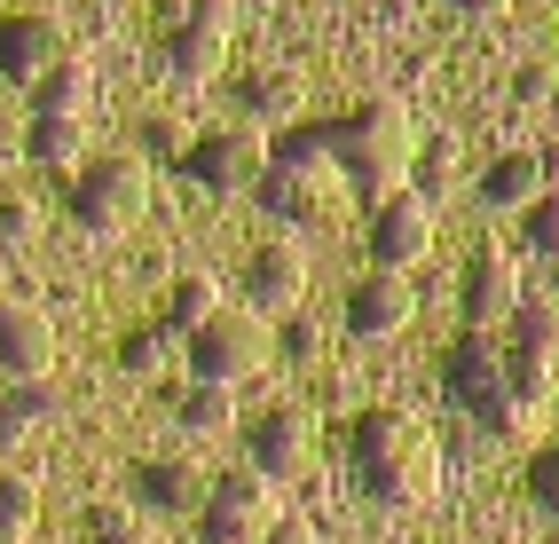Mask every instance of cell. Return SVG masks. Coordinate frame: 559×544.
I'll use <instances>...</instances> for the list:
<instances>
[{
  "instance_id": "6da1fadb",
  "label": "cell",
  "mask_w": 559,
  "mask_h": 544,
  "mask_svg": "<svg viewBox=\"0 0 559 544\" xmlns=\"http://www.w3.org/2000/svg\"><path fill=\"white\" fill-rule=\"evenodd\" d=\"M347 458H355V482L379 505H394V513L441 497V442L402 411H362L347 434Z\"/></svg>"
},
{
  "instance_id": "7a4b0ae2",
  "label": "cell",
  "mask_w": 559,
  "mask_h": 544,
  "mask_svg": "<svg viewBox=\"0 0 559 544\" xmlns=\"http://www.w3.org/2000/svg\"><path fill=\"white\" fill-rule=\"evenodd\" d=\"M252 198L284 229H331V222H340V213H347V174H340V158H331L323 127L284 134L276 151H269V166H260Z\"/></svg>"
},
{
  "instance_id": "3957f363",
  "label": "cell",
  "mask_w": 559,
  "mask_h": 544,
  "mask_svg": "<svg viewBox=\"0 0 559 544\" xmlns=\"http://www.w3.org/2000/svg\"><path fill=\"white\" fill-rule=\"evenodd\" d=\"M323 142H331V158H340L347 190H362L370 205H379V198H394L402 181H409L418 127H409V111H402L394 95H362L347 119H331V127H323Z\"/></svg>"
},
{
  "instance_id": "277c9868",
  "label": "cell",
  "mask_w": 559,
  "mask_h": 544,
  "mask_svg": "<svg viewBox=\"0 0 559 544\" xmlns=\"http://www.w3.org/2000/svg\"><path fill=\"white\" fill-rule=\"evenodd\" d=\"M181 347H190V379H205V387H245L252 371H269V347H276V340H269V316H260V308H229V300H221Z\"/></svg>"
},
{
  "instance_id": "5b68a950",
  "label": "cell",
  "mask_w": 559,
  "mask_h": 544,
  "mask_svg": "<svg viewBox=\"0 0 559 544\" xmlns=\"http://www.w3.org/2000/svg\"><path fill=\"white\" fill-rule=\"evenodd\" d=\"M63 205H71V222L95 229V237H119L134 229L142 213H151V174H142V158H95L63 181Z\"/></svg>"
},
{
  "instance_id": "8992f818",
  "label": "cell",
  "mask_w": 559,
  "mask_h": 544,
  "mask_svg": "<svg viewBox=\"0 0 559 544\" xmlns=\"http://www.w3.org/2000/svg\"><path fill=\"white\" fill-rule=\"evenodd\" d=\"M450 387H457V403L489 426V434H528V394L512 387V371H504V355L489 347V332H473L457 355H450Z\"/></svg>"
},
{
  "instance_id": "52a82bcc",
  "label": "cell",
  "mask_w": 559,
  "mask_h": 544,
  "mask_svg": "<svg viewBox=\"0 0 559 544\" xmlns=\"http://www.w3.org/2000/svg\"><path fill=\"white\" fill-rule=\"evenodd\" d=\"M260 166H269V134H260L252 119H237V127H213V134H198L190 151H181V181H198V190H213V198L252 190V181H260Z\"/></svg>"
},
{
  "instance_id": "ba28073f",
  "label": "cell",
  "mask_w": 559,
  "mask_h": 544,
  "mask_svg": "<svg viewBox=\"0 0 559 544\" xmlns=\"http://www.w3.org/2000/svg\"><path fill=\"white\" fill-rule=\"evenodd\" d=\"M276 482H260L252 465L245 474H221L213 489H205V505H198V529H205V544H260V529L276 521V497H269Z\"/></svg>"
},
{
  "instance_id": "9c48e42d",
  "label": "cell",
  "mask_w": 559,
  "mask_h": 544,
  "mask_svg": "<svg viewBox=\"0 0 559 544\" xmlns=\"http://www.w3.org/2000/svg\"><path fill=\"white\" fill-rule=\"evenodd\" d=\"M504 323H512V355H504V371H512V387L528 394V403H544V394L559 387V308L520 300Z\"/></svg>"
},
{
  "instance_id": "30bf717a",
  "label": "cell",
  "mask_w": 559,
  "mask_h": 544,
  "mask_svg": "<svg viewBox=\"0 0 559 544\" xmlns=\"http://www.w3.org/2000/svg\"><path fill=\"white\" fill-rule=\"evenodd\" d=\"M433 205L418 198V190H394V198H379V213H370V261L379 269H409V261H426L433 252Z\"/></svg>"
},
{
  "instance_id": "8fae6325",
  "label": "cell",
  "mask_w": 559,
  "mask_h": 544,
  "mask_svg": "<svg viewBox=\"0 0 559 544\" xmlns=\"http://www.w3.org/2000/svg\"><path fill=\"white\" fill-rule=\"evenodd\" d=\"M63 56H71V40L56 16H0V80L9 87H40Z\"/></svg>"
},
{
  "instance_id": "7c38bea8",
  "label": "cell",
  "mask_w": 559,
  "mask_h": 544,
  "mask_svg": "<svg viewBox=\"0 0 559 544\" xmlns=\"http://www.w3.org/2000/svg\"><path fill=\"white\" fill-rule=\"evenodd\" d=\"M409 316H418V293H409L402 269H370L355 293H347V332L355 340H394Z\"/></svg>"
},
{
  "instance_id": "4fadbf2b",
  "label": "cell",
  "mask_w": 559,
  "mask_h": 544,
  "mask_svg": "<svg viewBox=\"0 0 559 544\" xmlns=\"http://www.w3.org/2000/svg\"><path fill=\"white\" fill-rule=\"evenodd\" d=\"M56 363V323L32 300H0V371L9 379H48Z\"/></svg>"
},
{
  "instance_id": "5bb4252c",
  "label": "cell",
  "mask_w": 559,
  "mask_h": 544,
  "mask_svg": "<svg viewBox=\"0 0 559 544\" xmlns=\"http://www.w3.org/2000/svg\"><path fill=\"white\" fill-rule=\"evenodd\" d=\"M245 300H252L260 316L300 308V300H308V252H300V245H260L252 261H245Z\"/></svg>"
},
{
  "instance_id": "9a60e30c",
  "label": "cell",
  "mask_w": 559,
  "mask_h": 544,
  "mask_svg": "<svg viewBox=\"0 0 559 544\" xmlns=\"http://www.w3.org/2000/svg\"><path fill=\"white\" fill-rule=\"evenodd\" d=\"M252 474L260 482H300L308 474V418L300 411H269L252 426Z\"/></svg>"
},
{
  "instance_id": "2e32d148",
  "label": "cell",
  "mask_w": 559,
  "mask_h": 544,
  "mask_svg": "<svg viewBox=\"0 0 559 544\" xmlns=\"http://www.w3.org/2000/svg\"><path fill=\"white\" fill-rule=\"evenodd\" d=\"M205 489H213V474H205L198 458H151L134 474V497L151 505V513H198Z\"/></svg>"
},
{
  "instance_id": "e0dca14e",
  "label": "cell",
  "mask_w": 559,
  "mask_h": 544,
  "mask_svg": "<svg viewBox=\"0 0 559 544\" xmlns=\"http://www.w3.org/2000/svg\"><path fill=\"white\" fill-rule=\"evenodd\" d=\"M536 198H544V158L536 151L489 158V174H480V205H489V213H528Z\"/></svg>"
},
{
  "instance_id": "ac0fdd59",
  "label": "cell",
  "mask_w": 559,
  "mask_h": 544,
  "mask_svg": "<svg viewBox=\"0 0 559 544\" xmlns=\"http://www.w3.org/2000/svg\"><path fill=\"white\" fill-rule=\"evenodd\" d=\"M300 103H308V80L300 71H284V63H269V71H245V119L269 134L276 119H300Z\"/></svg>"
},
{
  "instance_id": "d6986e66",
  "label": "cell",
  "mask_w": 559,
  "mask_h": 544,
  "mask_svg": "<svg viewBox=\"0 0 559 544\" xmlns=\"http://www.w3.org/2000/svg\"><path fill=\"white\" fill-rule=\"evenodd\" d=\"M95 111V71L80 56H63L40 87H32V119H87Z\"/></svg>"
},
{
  "instance_id": "ffe728a7",
  "label": "cell",
  "mask_w": 559,
  "mask_h": 544,
  "mask_svg": "<svg viewBox=\"0 0 559 544\" xmlns=\"http://www.w3.org/2000/svg\"><path fill=\"white\" fill-rule=\"evenodd\" d=\"M512 308H520V269L504 261V252H480V269H473V332L504 323Z\"/></svg>"
},
{
  "instance_id": "44dd1931",
  "label": "cell",
  "mask_w": 559,
  "mask_h": 544,
  "mask_svg": "<svg viewBox=\"0 0 559 544\" xmlns=\"http://www.w3.org/2000/svg\"><path fill=\"white\" fill-rule=\"evenodd\" d=\"M221 56H229V40H221V32H198V24H174V40H166V63H174L181 87L221 80Z\"/></svg>"
},
{
  "instance_id": "7402d4cb",
  "label": "cell",
  "mask_w": 559,
  "mask_h": 544,
  "mask_svg": "<svg viewBox=\"0 0 559 544\" xmlns=\"http://www.w3.org/2000/svg\"><path fill=\"white\" fill-rule=\"evenodd\" d=\"M213 308H221V284H213V276H174V293H166V308H158V332H166V340H190Z\"/></svg>"
},
{
  "instance_id": "603a6c76",
  "label": "cell",
  "mask_w": 559,
  "mask_h": 544,
  "mask_svg": "<svg viewBox=\"0 0 559 544\" xmlns=\"http://www.w3.org/2000/svg\"><path fill=\"white\" fill-rule=\"evenodd\" d=\"M409 174H418V198L441 205V198L465 181V151H457L450 134H433V142H418V151H409Z\"/></svg>"
},
{
  "instance_id": "cb8c5ba5",
  "label": "cell",
  "mask_w": 559,
  "mask_h": 544,
  "mask_svg": "<svg viewBox=\"0 0 559 544\" xmlns=\"http://www.w3.org/2000/svg\"><path fill=\"white\" fill-rule=\"evenodd\" d=\"M174 418L190 426V434H229L237 426V387H205V379H190L174 394Z\"/></svg>"
},
{
  "instance_id": "d4e9b609",
  "label": "cell",
  "mask_w": 559,
  "mask_h": 544,
  "mask_svg": "<svg viewBox=\"0 0 559 544\" xmlns=\"http://www.w3.org/2000/svg\"><path fill=\"white\" fill-rule=\"evenodd\" d=\"M40 418H56V387L48 379H16L9 394H0V442H24Z\"/></svg>"
},
{
  "instance_id": "484cf974",
  "label": "cell",
  "mask_w": 559,
  "mask_h": 544,
  "mask_svg": "<svg viewBox=\"0 0 559 544\" xmlns=\"http://www.w3.org/2000/svg\"><path fill=\"white\" fill-rule=\"evenodd\" d=\"M80 142H87V119H32V127H24V158H40V166H80Z\"/></svg>"
},
{
  "instance_id": "4316f807",
  "label": "cell",
  "mask_w": 559,
  "mask_h": 544,
  "mask_svg": "<svg viewBox=\"0 0 559 544\" xmlns=\"http://www.w3.org/2000/svg\"><path fill=\"white\" fill-rule=\"evenodd\" d=\"M32 513H40V489H32L24 474H0V544L24 536V529H32Z\"/></svg>"
},
{
  "instance_id": "83f0119b",
  "label": "cell",
  "mask_w": 559,
  "mask_h": 544,
  "mask_svg": "<svg viewBox=\"0 0 559 544\" xmlns=\"http://www.w3.org/2000/svg\"><path fill=\"white\" fill-rule=\"evenodd\" d=\"M528 245L544 252V261H559V181H551V190L528 205Z\"/></svg>"
},
{
  "instance_id": "f1b7e54d",
  "label": "cell",
  "mask_w": 559,
  "mask_h": 544,
  "mask_svg": "<svg viewBox=\"0 0 559 544\" xmlns=\"http://www.w3.org/2000/svg\"><path fill=\"white\" fill-rule=\"evenodd\" d=\"M40 237V205L32 198H0V245H32Z\"/></svg>"
},
{
  "instance_id": "f546056e",
  "label": "cell",
  "mask_w": 559,
  "mask_h": 544,
  "mask_svg": "<svg viewBox=\"0 0 559 544\" xmlns=\"http://www.w3.org/2000/svg\"><path fill=\"white\" fill-rule=\"evenodd\" d=\"M166 347H174L166 332H134V340H127V371H134V379H151L158 363H166Z\"/></svg>"
},
{
  "instance_id": "4dcf8cb0",
  "label": "cell",
  "mask_w": 559,
  "mask_h": 544,
  "mask_svg": "<svg viewBox=\"0 0 559 544\" xmlns=\"http://www.w3.org/2000/svg\"><path fill=\"white\" fill-rule=\"evenodd\" d=\"M181 24H198V32H221V40H229V24H237V0H190V9H181Z\"/></svg>"
},
{
  "instance_id": "1f68e13d",
  "label": "cell",
  "mask_w": 559,
  "mask_h": 544,
  "mask_svg": "<svg viewBox=\"0 0 559 544\" xmlns=\"http://www.w3.org/2000/svg\"><path fill=\"white\" fill-rule=\"evenodd\" d=\"M260 544H316V529H308V521H269V529H260Z\"/></svg>"
},
{
  "instance_id": "d6a6232c",
  "label": "cell",
  "mask_w": 559,
  "mask_h": 544,
  "mask_svg": "<svg viewBox=\"0 0 559 544\" xmlns=\"http://www.w3.org/2000/svg\"><path fill=\"white\" fill-rule=\"evenodd\" d=\"M536 489H544V505H559V450L536 465Z\"/></svg>"
},
{
  "instance_id": "836d02e7",
  "label": "cell",
  "mask_w": 559,
  "mask_h": 544,
  "mask_svg": "<svg viewBox=\"0 0 559 544\" xmlns=\"http://www.w3.org/2000/svg\"><path fill=\"white\" fill-rule=\"evenodd\" d=\"M0 158H24V127L16 119H0Z\"/></svg>"
},
{
  "instance_id": "e575fe53",
  "label": "cell",
  "mask_w": 559,
  "mask_h": 544,
  "mask_svg": "<svg viewBox=\"0 0 559 544\" xmlns=\"http://www.w3.org/2000/svg\"><path fill=\"white\" fill-rule=\"evenodd\" d=\"M95 544H142V536H134L127 521H110V529H95Z\"/></svg>"
},
{
  "instance_id": "d590c367",
  "label": "cell",
  "mask_w": 559,
  "mask_h": 544,
  "mask_svg": "<svg viewBox=\"0 0 559 544\" xmlns=\"http://www.w3.org/2000/svg\"><path fill=\"white\" fill-rule=\"evenodd\" d=\"M457 9H473V16H497V9H504V0H457Z\"/></svg>"
}]
</instances>
